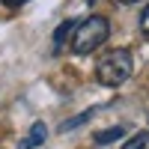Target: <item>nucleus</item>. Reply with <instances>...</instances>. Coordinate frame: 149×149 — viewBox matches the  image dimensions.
I'll return each mask as SVG.
<instances>
[{"mask_svg":"<svg viewBox=\"0 0 149 149\" xmlns=\"http://www.w3.org/2000/svg\"><path fill=\"white\" fill-rule=\"evenodd\" d=\"M45 140H48V128H45V122H33V125H30V134L21 140L18 149H36V146H42Z\"/></svg>","mask_w":149,"mask_h":149,"instance_id":"7ed1b4c3","label":"nucleus"},{"mask_svg":"<svg viewBox=\"0 0 149 149\" xmlns=\"http://www.w3.org/2000/svg\"><path fill=\"white\" fill-rule=\"evenodd\" d=\"M98 110H102V107H90V110H84V113H78V116H72V119H66L63 122V125H60V128H63V131H72V128H78V125H84V122H90L95 113H98Z\"/></svg>","mask_w":149,"mask_h":149,"instance_id":"20e7f679","label":"nucleus"},{"mask_svg":"<svg viewBox=\"0 0 149 149\" xmlns=\"http://www.w3.org/2000/svg\"><path fill=\"white\" fill-rule=\"evenodd\" d=\"M119 3H140V0H119Z\"/></svg>","mask_w":149,"mask_h":149,"instance_id":"9d476101","label":"nucleus"},{"mask_svg":"<svg viewBox=\"0 0 149 149\" xmlns=\"http://www.w3.org/2000/svg\"><path fill=\"white\" fill-rule=\"evenodd\" d=\"M86 3H90V6H93V3H95V0H86Z\"/></svg>","mask_w":149,"mask_h":149,"instance_id":"9b49d317","label":"nucleus"},{"mask_svg":"<svg viewBox=\"0 0 149 149\" xmlns=\"http://www.w3.org/2000/svg\"><path fill=\"white\" fill-rule=\"evenodd\" d=\"M107 36H110V24L104 15H90V18H84L81 24H74V30H72V51L74 54H93L95 48H102L107 42Z\"/></svg>","mask_w":149,"mask_h":149,"instance_id":"f257e3e1","label":"nucleus"},{"mask_svg":"<svg viewBox=\"0 0 149 149\" xmlns=\"http://www.w3.org/2000/svg\"><path fill=\"white\" fill-rule=\"evenodd\" d=\"M72 30H74V21H63V24L54 30V48H57V51L63 48V42L69 39V33H72Z\"/></svg>","mask_w":149,"mask_h":149,"instance_id":"423d86ee","label":"nucleus"},{"mask_svg":"<svg viewBox=\"0 0 149 149\" xmlns=\"http://www.w3.org/2000/svg\"><path fill=\"white\" fill-rule=\"evenodd\" d=\"M140 30H143V36H149V6L140 12Z\"/></svg>","mask_w":149,"mask_h":149,"instance_id":"6e6552de","label":"nucleus"},{"mask_svg":"<svg viewBox=\"0 0 149 149\" xmlns=\"http://www.w3.org/2000/svg\"><path fill=\"white\" fill-rule=\"evenodd\" d=\"M134 72V57L131 51H125V48H113V51H107L102 60H98L95 66V74L98 81H102L104 86H122Z\"/></svg>","mask_w":149,"mask_h":149,"instance_id":"f03ea898","label":"nucleus"},{"mask_svg":"<svg viewBox=\"0 0 149 149\" xmlns=\"http://www.w3.org/2000/svg\"><path fill=\"white\" fill-rule=\"evenodd\" d=\"M122 149H149V134H146V131H143V134H134Z\"/></svg>","mask_w":149,"mask_h":149,"instance_id":"0eeeda50","label":"nucleus"},{"mask_svg":"<svg viewBox=\"0 0 149 149\" xmlns=\"http://www.w3.org/2000/svg\"><path fill=\"white\" fill-rule=\"evenodd\" d=\"M27 0H3V6H9V9H18V6H24Z\"/></svg>","mask_w":149,"mask_h":149,"instance_id":"1a4fd4ad","label":"nucleus"},{"mask_svg":"<svg viewBox=\"0 0 149 149\" xmlns=\"http://www.w3.org/2000/svg\"><path fill=\"white\" fill-rule=\"evenodd\" d=\"M122 134H125V128L122 125H113V128H104V131H95V143L98 146H104V143H113V140H119Z\"/></svg>","mask_w":149,"mask_h":149,"instance_id":"39448f33","label":"nucleus"}]
</instances>
